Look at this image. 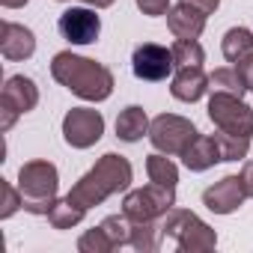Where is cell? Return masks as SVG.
<instances>
[{"mask_svg":"<svg viewBox=\"0 0 253 253\" xmlns=\"http://www.w3.org/2000/svg\"><path fill=\"white\" fill-rule=\"evenodd\" d=\"M57 30L72 45H92L98 39V33H101V18L89 6H72V9H66L60 15Z\"/></svg>","mask_w":253,"mask_h":253,"instance_id":"cell-10","label":"cell"},{"mask_svg":"<svg viewBox=\"0 0 253 253\" xmlns=\"http://www.w3.org/2000/svg\"><path fill=\"white\" fill-rule=\"evenodd\" d=\"M209 89H211V92L238 95V98L247 92L244 78L238 75V69H235V66H232V69H217V72H211V75H209Z\"/></svg>","mask_w":253,"mask_h":253,"instance_id":"cell-21","label":"cell"},{"mask_svg":"<svg viewBox=\"0 0 253 253\" xmlns=\"http://www.w3.org/2000/svg\"><path fill=\"white\" fill-rule=\"evenodd\" d=\"M51 75L60 86L75 92L84 101H104L113 92V72L95 60L78 57L72 51H60L51 60Z\"/></svg>","mask_w":253,"mask_h":253,"instance_id":"cell-1","label":"cell"},{"mask_svg":"<svg viewBox=\"0 0 253 253\" xmlns=\"http://www.w3.org/2000/svg\"><path fill=\"white\" fill-rule=\"evenodd\" d=\"M241 188H244L247 197H253V161H247L241 167Z\"/></svg>","mask_w":253,"mask_h":253,"instance_id":"cell-29","label":"cell"},{"mask_svg":"<svg viewBox=\"0 0 253 253\" xmlns=\"http://www.w3.org/2000/svg\"><path fill=\"white\" fill-rule=\"evenodd\" d=\"M131 179H134V170H131L128 158L107 152L95 161L92 170H86L75 182V188L69 191V200H75L84 209H92V206H101L107 197H113L119 191H128Z\"/></svg>","mask_w":253,"mask_h":253,"instance_id":"cell-2","label":"cell"},{"mask_svg":"<svg viewBox=\"0 0 253 253\" xmlns=\"http://www.w3.org/2000/svg\"><path fill=\"white\" fill-rule=\"evenodd\" d=\"M57 3H69V0H57Z\"/></svg>","mask_w":253,"mask_h":253,"instance_id":"cell-33","label":"cell"},{"mask_svg":"<svg viewBox=\"0 0 253 253\" xmlns=\"http://www.w3.org/2000/svg\"><path fill=\"white\" fill-rule=\"evenodd\" d=\"M60 173L51 161H27L18 170V191L24 200V211L30 214H48V209L57 200Z\"/></svg>","mask_w":253,"mask_h":253,"instance_id":"cell-3","label":"cell"},{"mask_svg":"<svg viewBox=\"0 0 253 253\" xmlns=\"http://www.w3.org/2000/svg\"><path fill=\"white\" fill-rule=\"evenodd\" d=\"M149 116L143 107L131 104V107H125L119 116H116V137L122 143H137L143 134H149Z\"/></svg>","mask_w":253,"mask_h":253,"instance_id":"cell-17","label":"cell"},{"mask_svg":"<svg viewBox=\"0 0 253 253\" xmlns=\"http://www.w3.org/2000/svg\"><path fill=\"white\" fill-rule=\"evenodd\" d=\"M78 250L81 253H110L116 250L110 235L104 232V226H95V229H86L81 238H78Z\"/></svg>","mask_w":253,"mask_h":253,"instance_id":"cell-25","label":"cell"},{"mask_svg":"<svg viewBox=\"0 0 253 253\" xmlns=\"http://www.w3.org/2000/svg\"><path fill=\"white\" fill-rule=\"evenodd\" d=\"M134 3L143 15H152V18L167 15V9H170V0H134Z\"/></svg>","mask_w":253,"mask_h":253,"instance_id":"cell-27","label":"cell"},{"mask_svg":"<svg viewBox=\"0 0 253 253\" xmlns=\"http://www.w3.org/2000/svg\"><path fill=\"white\" fill-rule=\"evenodd\" d=\"M161 232L164 238H173L182 253H206L217 244V232L188 209H170L161 217Z\"/></svg>","mask_w":253,"mask_h":253,"instance_id":"cell-4","label":"cell"},{"mask_svg":"<svg viewBox=\"0 0 253 253\" xmlns=\"http://www.w3.org/2000/svg\"><path fill=\"white\" fill-rule=\"evenodd\" d=\"M214 140H217V146H220L223 161H241V158H247L250 137H235V134H223V131H217Z\"/></svg>","mask_w":253,"mask_h":253,"instance_id":"cell-24","label":"cell"},{"mask_svg":"<svg viewBox=\"0 0 253 253\" xmlns=\"http://www.w3.org/2000/svg\"><path fill=\"white\" fill-rule=\"evenodd\" d=\"M39 104V89L27 75H12L0 92V131H9L21 113H30Z\"/></svg>","mask_w":253,"mask_h":253,"instance_id":"cell-8","label":"cell"},{"mask_svg":"<svg viewBox=\"0 0 253 253\" xmlns=\"http://www.w3.org/2000/svg\"><path fill=\"white\" fill-rule=\"evenodd\" d=\"M18 209H24V200H21V191L12 188L6 179H0V217H12Z\"/></svg>","mask_w":253,"mask_h":253,"instance_id":"cell-26","label":"cell"},{"mask_svg":"<svg viewBox=\"0 0 253 253\" xmlns=\"http://www.w3.org/2000/svg\"><path fill=\"white\" fill-rule=\"evenodd\" d=\"M209 119L214 122V128L223 131V134L253 137V107L244 104L238 95L211 92V98H209Z\"/></svg>","mask_w":253,"mask_h":253,"instance_id":"cell-6","label":"cell"},{"mask_svg":"<svg viewBox=\"0 0 253 253\" xmlns=\"http://www.w3.org/2000/svg\"><path fill=\"white\" fill-rule=\"evenodd\" d=\"M188 3H194V6H200L206 15H211V12L220 6V0H188Z\"/></svg>","mask_w":253,"mask_h":253,"instance_id":"cell-30","label":"cell"},{"mask_svg":"<svg viewBox=\"0 0 253 253\" xmlns=\"http://www.w3.org/2000/svg\"><path fill=\"white\" fill-rule=\"evenodd\" d=\"M197 134L200 131L194 128V122L185 119V116H176V113H161L149 125V140L164 155H182L194 143Z\"/></svg>","mask_w":253,"mask_h":253,"instance_id":"cell-7","label":"cell"},{"mask_svg":"<svg viewBox=\"0 0 253 253\" xmlns=\"http://www.w3.org/2000/svg\"><path fill=\"white\" fill-rule=\"evenodd\" d=\"M217 161H223V155H220L217 140H214V137H209V134H197V137H194V143L182 152V164H185L191 173H203V170L214 167Z\"/></svg>","mask_w":253,"mask_h":253,"instance_id":"cell-16","label":"cell"},{"mask_svg":"<svg viewBox=\"0 0 253 253\" xmlns=\"http://www.w3.org/2000/svg\"><path fill=\"white\" fill-rule=\"evenodd\" d=\"M173 206H176V188H164V185H155V182L149 188L128 191L125 200H122V211L128 214L134 223L161 220Z\"/></svg>","mask_w":253,"mask_h":253,"instance_id":"cell-5","label":"cell"},{"mask_svg":"<svg viewBox=\"0 0 253 253\" xmlns=\"http://www.w3.org/2000/svg\"><path fill=\"white\" fill-rule=\"evenodd\" d=\"M33 51H36L33 30L24 24H15V21H3V27H0V54L18 63V60H30Z\"/></svg>","mask_w":253,"mask_h":253,"instance_id":"cell-14","label":"cell"},{"mask_svg":"<svg viewBox=\"0 0 253 253\" xmlns=\"http://www.w3.org/2000/svg\"><path fill=\"white\" fill-rule=\"evenodd\" d=\"M244 200H247V194L241 188V176H223L220 182H214L211 188L203 191V206L214 214H232Z\"/></svg>","mask_w":253,"mask_h":253,"instance_id":"cell-12","label":"cell"},{"mask_svg":"<svg viewBox=\"0 0 253 253\" xmlns=\"http://www.w3.org/2000/svg\"><path fill=\"white\" fill-rule=\"evenodd\" d=\"M173 63L176 69H185V66H203L206 63V51L197 39H176L173 42Z\"/></svg>","mask_w":253,"mask_h":253,"instance_id":"cell-22","label":"cell"},{"mask_svg":"<svg viewBox=\"0 0 253 253\" xmlns=\"http://www.w3.org/2000/svg\"><path fill=\"white\" fill-rule=\"evenodd\" d=\"M104 134V116L92 107H72L63 116V140L72 149H89Z\"/></svg>","mask_w":253,"mask_h":253,"instance_id":"cell-9","label":"cell"},{"mask_svg":"<svg viewBox=\"0 0 253 253\" xmlns=\"http://www.w3.org/2000/svg\"><path fill=\"white\" fill-rule=\"evenodd\" d=\"M209 89V75L203 72V66H185L173 75L170 92L179 101H200Z\"/></svg>","mask_w":253,"mask_h":253,"instance_id":"cell-15","label":"cell"},{"mask_svg":"<svg viewBox=\"0 0 253 253\" xmlns=\"http://www.w3.org/2000/svg\"><path fill=\"white\" fill-rule=\"evenodd\" d=\"M173 66H176L173 51H167L164 45H155V42H143L131 54V72L140 81H167Z\"/></svg>","mask_w":253,"mask_h":253,"instance_id":"cell-11","label":"cell"},{"mask_svg":"<svg viewBox=\"0 0 253 253\" xmlns=\"http://www.w3.org/2000/svg\"><path fill=\"white\" fill-rule=\"evenodd\" d=\"M220 48H223V57L229 63H238L247 54H253V33L247 27H232V30L223 33V45Z\"/></svg>","mask_w":253,"mask_h":253,"instance_id":"cell-20","label":"cell"},{"mask_svg":"<svg viewBox=\"0 0 253 253\" xmlns=\"http://www.w3.org/2000/svg\"><path fill=\"white\" fill-rule=\"evenodd\" d=\"M235 69H238V75L244 78V86H247V89H253V54H247L244 60H238V63H235Z\"/></svg>","mask_w":253,"mask_h":253,"instance_id":"cell-28","label":"cell"},{"mask_svg":"<svg viewBox=\"0 0 253 253\" xmlns=\"http://www.w3.org/2000/svg\"><path fill=\"white\" fill-rule=\"evenodd\" d=\"M101 226H104V232L110 235L113 247H131V229H134V223H131V217L125 214V211H122V214L104 217Z\"/></svg>","mask_w":253,"mask_h":253,"instance_id":"cell-23","label":"cell"},{"mask_svg":"<svg viewBox=\"0 0 253 253\" xmlns=\"http://www.w3.org/2000/svg\"><path fill=\"white\" fill-rule=\"evenodd\" d=\"M84 3L92 9H107V6H113V0H84Z\"/></svg>","mask_w":253,"mask_h":253,"instance_id":"cell-31","label":"cell"},{"mask_svg":"<svg viewBox=\"0 0 253 253\" xmlns=\"http://www.w3.org/2000/svg\"><path fill=\"white\" fill-rule=\"evenodd\" d=\"M206 18L209 15L200 6L188 3V0L167 9V27L176 39H200V33L206 30Z\"/></svg>","mask_w":253,"mask_h":253,"instance_id":"cell-13","label":"cell"},{"mask_svg":"<svg viewBox=\"0 0 253 253\" xmlns=\"http://www.w3.org/2000/svg\"><path fill=\"white\" fill-rule=\"evenodd\" d=\"M84 214H86V209L78 206L75 200H69V194H66L63 200H54V206L48 209L45 217H48V223L54 229H72V226H78L84 220Z\"/></svg>","mask_w":253,"mask_h":253,"instance_id":"cell-18","label":"cell"},{"mask_svg":"<svg viewBox=\"0 0 253 253\" xmlns=\"http://www.w3.org/2000/svg\"><path fill=\"white\" fill-rule=\"evenodd\" d=\"M146 173H149V182L164 185V188H176V182H179V167L164 152H152L146 158Z\"/></svg>","mask_w":253,"mask_h":253,"instance_id":"cell-19","label":"cell"},{"mask_svg":"<svg viewBox=\"0 0 253 253\" xmlns=\"http://www.w3.org/2000/svg\"><path fill=\"white\" fill-rule=\"evenodd\" d=\"M24 3H27V0H0V6H6V9H18Z\"/></svg>","mask_w":253,"mask_h":253,"instance_id":"cell-32","label":"cell"}]
</instances>
